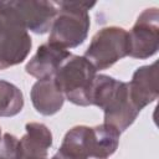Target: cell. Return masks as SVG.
I'll return each mask as SVG.
<instances>
[{
	"label": "cell",
	"mask_w": 159,
	"mask_h": 159,
	"mask_svg": "<svg viewBox=\"0 0 159 159\" xmlns=\"http://www.w3.org/2000/svg\"><path fill=\"white\" fill-rule=\"evenodd\" d=\"M119 130L109 124L96 128L76 127L65 137L55 155L58 159H107L118 144Z\"/></svg>",
	"instance_id": "cell-1"
},
{
	"label": "cell",
	"mask_w": 159,
	"mask_h": 159,
	"mask_svg": "<svg viewBox=\"0 0 159 159\" xmlns=\"http://www.w3.org/2000/svg\"><path fill=\"white\" fill-rule=\"evenodd\" d=\"M72 56V55H71ZM55 86L76 104H89V93L94 81V67L84 57H68L55 73Z\"/></svg>",
	"instance_id": "cell-2"
},
{
	"label": "cell",
	"mask_w": 159,
	"mask_h": 159,
	"mask_svg": "<svg viewBox=\"0 0 159 159\" xmlns=\"http://www.w3.org/2000/svg\"><path fill=\"white\" fill-rule=\"evenodd\" d=\"M27 134L19 142L10 134L5 135L1 155L4 159H46L51 145V134L42 124H27Z\"/></svg>",
	"instance_id": "cell-3"
},
{
	"label": "cell",
	"mask_w": 159,
	"mask_h": 159,
	"mask_svg": "<svg viewBox=\"0 0 159 159\" xmlns=\"http://www.w3.org/2000/svg\"><path fill=\"white\" fill-rule=\"evenodd\" d=\"M31 47L25 29L9 14L0 11V68L21 62Z\"/></svg>",
	"instance_id": "cell-4"
},
{
	"label": "cell",
	"mask_w": 159,
	"mask_h": 159,
	"mask_svg": "<svg viewBox=\"0 0 159 159\" xmlns=\"http://www.w3.org/2000/svg\"><path fill=\"white\" fill-rule=\"evenodd\" d=\"M127 52H129L127 34L122 29H104L94 36L84 58L92 61L98 68H106L122 58Z\"/></svg>",
	"instance_id": "cell-5"
},
{
	"label": "cell",
	"mask_w": 159,
	"mask_h": 159,
	"mask_svg": "<svg viewBox=\"0 0 159 159\" xmlns=\"http://www.w3.org/2000/svg\"><path fill=\"white\" fill-rule=\"evenodd\" d=\"M88 19L81 20L80 12L71 11L62 15L55 21L53 32L50 37V43H55L63 48V46H77L81 43L87 32Z\"/></svg>",
	"instance_id": "cell-6"
},
{
	"label": "cell",
	"mask_w": 159,
	"mask_h": 159,
	"mask_svg": "<svg viewBox=\"0 0 159 159\" xmlns=\"http://www.w3.org/2000/svg\"><path fill=\"white\" fill-rule=\"evenodd\" d=\"M68 57H71L70 52L55 43L48 42L39 48L36 56L27 63L26 71L40 80H46L56 73Z\"/></svg>",
	"instance_id": "cell-7"
},
{
	"label": "cell",
	"mask_w": 159,
	"mask_h": 159,
	"mask_svg": "<svg viewBox=\"0 0 159 159\" xmlns=\"http://www.w3.org/2000/svg\"><path fill=\"white\" fill-rule=\"evenodd\" d=\"M22 107V94L12 84L0 81V116H14Z\"/></svg>",
	"instance_id": "cell-8"
},
{
	"label": "cell",
	"mask_w": 159,
	"mask_h": 159,
	"mask_svg": "<svg viewBox=\"0 0 159 159\" xmlns=\"http://www.w3.org/2000/svg\"><path fill=\"white\" fill-rule=\"evenodd\" d=\"M52 159H58V158H56V157H53V158H52Z\"/></svg>",
	"instance_id": "cell-9"
},
{
	"label": "cell",
	"mask_w": 159,
	"mask_h": 159,
	"mask_svg": "<svg viewBox=\"0 0 159 159\" xmlns=\"http://www.w3.org/2000/svg\"><path fill=\"white\" fill-rule=\"evenodd\" d=\"M0 159H4V158H0Z\"/></svg>",
	"instance_id": "cell-10"
}]
</instances>
